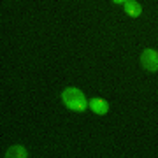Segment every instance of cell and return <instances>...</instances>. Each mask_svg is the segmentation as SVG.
I'll return each mask as SVG.
<instances>
[{
	"mask_svg": "<svg viewBox=\"0 0 158 158\" xmlns=\"http://www.w3.org/2000/svg\"><path fill=\"white\" fill-rule=\"evenodd\" d=\"M62 102L67 109L76 111V113H83L88 107V100L79 88H65L62 93Z\"/></svg>",
	"mask_w": 158,
	"mask_h": 158,
	"instance_id": "6da1fadb",
	"label": "cell"
},
{
	"mask_svg": "<svg viewBox=\"0 0 158 158\" xmlns=\"http://www.w3.org/2000/svg\"><path fill=\"white\" fill-rule=\"evenodd\" d=\"M141 63L142 67L149 70V72H156L158 70V51L156 49H144L141 55Z\"/></svg>",
	"mask_w": 158,
	"mask_h": 158,
	"instance_id": "7a4b0ae2",
	"label": "cell"
},
{
	"mask_svg": "<svg viewBox=\"0 0 158 158\" xmlns=\"http://www.w3.org/2000/svg\"><path fill=\"white\" fill-rule=\"evenodd\" d=\"M88 107L93 111L95 114H107V111H109V104L104 98H100V97H95V98H91L90 102H88Z\"/></svg>",
	"mask_w": 158,
	"mask_h": 158,
	"instance_id": "3957f363",
	"label": "cell"
},
{
	"mask_svg": "<svg viewBox=\"0 0 158 158\" xmlns=\"http://www.w3.org/2000/svg\"><path fill=\"white\" fill-rule=\"evenodd\" d=\"M125 12L132 18H137V16H141L142 7H141V4H137L134 0H127V2H125Z\"/></svg>",
	"mask_w": 158,
	"mask_h": 158,
	"instance_id": "277c9868",
	"label": "cell"
},
{
	"mask_svg": "<svg viewBox=\"0 0 158 158\" xmlns=\"http://www.w3.org/2000/svg\"><path fill=\"white\" fill-rule=\"evenodd\" d=\"M6 156L7 158H27V151H25V148H21V146H14L7 151Z\"/></svg>",
	"mask_w": 158,
	"mask_h": 158,
	"instance_id": "5b68a950",
	"label": "cell"
},
{
	"mask_svg": "<svg viewBox=\"0 0 158 158\" xmlns=\"http://www.w3.org/2000/svg\"><path fill=\"white\" fill-rule=\"evenodd\" d=\"M113 2H116V4H119V2H127V0H113Z\"/></svg>",
	"mask_w": 158,
	"mask_h": 158,
	"instance_id": "8992f818",
	"label": "cell"
}]
</instances>
